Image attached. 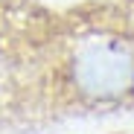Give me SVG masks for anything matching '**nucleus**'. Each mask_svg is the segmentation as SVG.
<instances>
[{
	"instance_id": "f257e3e1",
	"label": "nucleus",
	"mask_w": 134,
	"mask_h": 134,
	"mask_svg": "<svg viewBox=\"0 0 134 134\" xmlns=\"http://www.w3.org/2000/svg\"><path fill=\"white\" fill-rule=\"evenodd\" d=\"M61 91L82 108H117L134 99V41L93 29L79 35L58 64Z\"/></svg>"
}]
</instances>
